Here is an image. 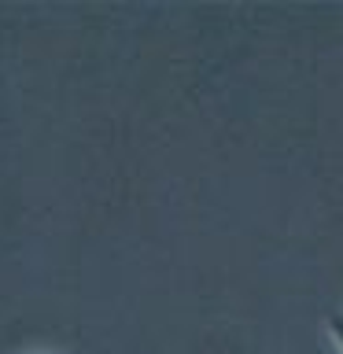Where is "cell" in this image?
<instances>
[{
	"label": "cell",
	"mask_w": 343,
	"mask_h": 354,
	"mask_svg": "<svg viewBox=\"0 0 343 354\" xmlns=\"http://www.w3.org/2000/svg\"><path fill=\"white\" fill-rule=\"evenodd\" d=\"M328 328H332V336H336L340 347H343V314H332L328 317Z\"/></svg>",
	"instance_id": "1"
}]
</instances>
